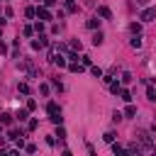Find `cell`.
I'll return each mask as SVG.
<instances>
[{
    "label": "cell",
    "mask_w": 156,
    "mask_h": 156,
    "mask_svg": "<svg viewBox=\"0 0 156 156\" xmlns=\"http://www.w3.org/2000/svg\"><path fill=\"white\" fill-rule=\"evenodd\" d=\"M134 139L139 141L141 151H154V141H151V136H149L146 132H136V134H134Z\"/></svg>",
    "instance_id": "cell-1"
},
{
    "label": "cell",
    "mask_w": 156,
    "mask_h": 156,
    "mask_svg": "<svg viewBox=\"0 0 156 156\" xmlns=\"http://www.w3.org/2000/svg\"><path fill=\"white\" fill-rule=\"evenodd\" d=\"M46 112H49V119H51L54 124H61V122H63V117H61V107H58L56 102H49V105H46Z\"/></svg>",
    "instance_id": "cell-2"
},
{
    "label": "cell",
    "mask_w": 156,
    "mask_h": 156,
    "mask_svg": "<svg viewBox=\"0 0 156 156\" xmlns=\"http://www.w3.org/2000/svg\"><path fill=\"white\" fill-rule=\"evenodd\" d=\"M46 44H49V39H46L44 34H39V37H37V39L32 41V49H34V51H39V49H44Z\"/></svg>",
    "instance_id": "cell-3"
},
{
    "label": "cell",
    "mask_w": 156,
    "mask_h": 156,
    "mask_svg": "<svg viewBox=\"0 0 156 156\" xmlns=\"http://www.w3.org/2000/svg\"><path fill=\"white\" fill-rule=\"evenodd\" d=\"M154 17H156V7H144V10H141V20H144V22H151Z\"/></svg>",
    "instance_id": "cell-4"
},
{
    "label": "cell",
    "mask_w": 156,
    "mask_h": 156,
    "mask_svg": "<svg viewBox=\"0 0 156 156\" xmlns=\"http://www.w3.org/2000/svg\"><path fill=\"white\" fill-rule=\"evenodd\" d=\"M37 15H39V20H54V17H51V12H49V7H46V5H41V7H39V10H37Z\"/></svg>",
    "instance_id": "cell-5"
},
{
    "label": "cell",
    "mask_w": 156,
    "mask_h": 156,
    "mask_svg": "<svg viewBox=\"0 0 156 156\" xmlns=\"http://www.w3.org/2000/svg\"><path fill=\"white\" fill-rule=\"evenodd\" d=\"M49 58H51V61H54L58 68H63V66H66V58H63V56H58V54H54V51L49 54Z\"/></svg>",
    "instance_id": "cell-6"
},
{
    "label": "cell",
    "mask_w": 156,
    "mask_h": 156,
    "mask_svg": "<svg viewBox=\"0 0 156 156\" xmlns=\"http://www.w3.org/2000/svg\"><path fill=\"white\" fill-rule=\"evenodd\" d=\"M98 15H100V17H105V20H112V12H110V7H105V5H102V7H98Z\"/></svg>",
    "instance_id": "cell-7"
},
{
    "label": "cell",
    "mask_w": 156,
    "mask_h": 156,
    "mask_svg": "<svg viewBox=\"0 0 156 156\" xmlns=\"http://www.w3.org/2000/svg\"><path fill=\"white\" fill-rule=\"evenodd\" d=\"M68 71H71V73H80V71H83V63H76V61H71V63H68Z\"/></svg>",
    "instance_id": "cell-8"
},
{
    "label": "cell",
    "mask_w": 156,
    "mask_h": 156,
    "mask_svg": "<svg viewBox=\"0 0 156 156\" xmlns=\"http://www.w3.org/2000/svg\"><path fill=\"white\" fill-rule=\"evenodd\" d=\"M129 44H132V49H141V37H139V34H134Z\"/></svg>",
    "instance_id": "cell-9"
},
{
    "label": "cell",
    "mask_w": 156,
    "mask_h": 156,
    "mask_svg": "<svg viewBox=\"0 0 156 156\" xmlns=\"http://www.w3.org/2000/svg\"><path fill=\"white\" fill-rule=\"evenodd\" d=\"M119 90H122V83H117V80H110V93H115V95H117Z\"/></svg>",
    "instance_id": "cell-10"
},
{
    "label": "cell",
    "mask_w": 156,
    "mask_h": 156,
    "mask_svg": "<svg viewBox=\"0 0 156 156\" xmlns=\"http://www.w3.org/2000/svg\"><path fill=\"white\" fill-rule=\"evenodd\" d=\"M119 98H122L124 102H132V93H129V90H124V88L119 90Z\"/></svg>",
    "instance_id": "cell-11"
},
{
    "label": "cell",
    "mask_w": 156,
    "mask_h": 156,
    "mask_svg": "<svg viewBox=\"0 0 156 156\" xmlns=\"http://www.w3.org/2000/svg\"><path fill=\"white\" fill-rule=\"evenodd\" d=\"M98 27H100V20H98V17L88 20V29H98Z\"/></svg>",
    "instance_id": "cell-12"
},
{
    "label": "cell",
    "mask_w": 156,
    "mask_h": 156,
    "mask_svg": "<svg viewBox=\"0 0 156 156\" xmlns=\"http://www.w3.org/2000/svg\"><path fill=\"white\" fill-rule=\"evenodd\" d=\"M136 115V107L134 105H127V110H124V117H134Z\"/></svg>",
    "instance_id": "cell-13"
},
{
    "label": "cell",
    "mask_w": 156,
    "mask_h": 156,
    "mask_svg": "<svg viewBox=\"0 0 156 156\" xmlns=\"http://www.w3.org/2000/svg\"><path fill=\"white\" fill-rule=\"evenodd\" d=\"M129 29H132L134 34H141V24H139V22H132V24H129Z\"/></svg>",
    "instance_id": "cell-14"
},
{
    "label": "cell",
    "mask_w": 156,
    "mask_h": 156,
    "mask_svg": "<svg viewBox=\"0 0 156 156\" xmlns=\"http://www.w3.org/2000/svg\"><path fill=\"white\" fill-rule=\"evenodd\" d=\"M27 115H29V110H20V112H17L15 117H17L20 122H24V119H27Z\"/></svg>",
    "instance_id": "cell-15"
},
{
    "label": "cell",
    "mask_w": 156,
    "mask_h": 156,
    "mask_svg": "<svg viewBox=\"0 0 156 156\" xmlns=\"http://www.w3.org/2000/svg\"><path fill=\"white\" fill-rule=\"evenodd\" d=\"M71 49H73V51H80V49H83V44H80L78 39H73V41H71Z\"/></svg>",
    "instance_id": "cell-16"
},
{
    "label": "cell",
    "mask_w": 156,
    "mask_h": 156,
    "mask_svg": "<svg viewBox=\"0 0 156 156\" xmlns=\"http://www.w3.org/2000/svg\"><path fill=\"white\" fill-rule=\"evenodd\" d=\"M17 90H20L22 95H27V93H29V85H27V83H20V85H17Z\"/></svg>",
    "instance_id": "cell-17"
},
{
    "label": "cell",
    "mask_w": 156,
    "mask_h": 156,
    "mask_svg": "<svg viewBox=\"0 0 156 156\" xmlns=\"http://www.w3.org/2000/svg\"><path fill=\"white\" fill-rule=\"evenodd\" d=\"M146 98H149V100H156V90H154V88H151V85H149V88H146Z\"/></svg>",
    "instance_id": "cell-18"
},
{
    "label": "cell",
    "mask_w": 156,
    "mask_h": 156,
    "mask_svg": "<svg viewBox=\"0 0 156 156\" xmlns=\"http://www.w3.org/2000/svg\"><path fill=\"white\" fill-rule=\"evenodd\" d=\"M0 119H2V124H12V115H7V112L0 115Z\"/></svg>",
    "instance_id": "cell-19"
},
{
    "label": "cell",
    "mask_w": 156,
    "mask_h": 156,
    "mask_svg": "<svg viewBox=\"0 0 156 156\" xmlns=\"http://www.w3.org/2000/svg\"><path fill=\"white\" fill-rule=\"evenodd\" d=\"M102 139H105L107 144H112V141H115V132H105V136H102Z\"/></svg>",
    "instance_id": "cell-20"
},
{
    "label": "cell",
    "mask_w": 156,
    "mask_h": 156,
    "mask_svg": "<svg viewBox=\"0 0 156 156\" xmlns=\"http://www.w3.org/2000/svg\"><path fill=\"white\" fill-rule=\"evenodd\" d=\"M112 151H115V154H127V149H122V146L115 144V141H112Z\"/></svg>",
    "instance_id": "cell-21"
},
{
    "label": "cell",
    "mask_w": 156,
    "mask_h": 156,
    "mask_svg": "<svg viewBox=\"0 0 156 156\" xmlns=\"http://www.w3.org/2000/svg\"><path fill=\"white\" fill-rule=\"evenodd\" d=\"M93 44H95V46H98V44H102V32H98V34L93 37Z\"/></svg>",
    "instance_id": "cell-22"
},
{
    "label": "cell",
    "mask_w": 156,
    "mask_h": 156,
    "mask_svg": "<svg viewBox=\"0 0 156 156\" xmlns=\"http://www.w3.org/2000/svg\"><path fill=\"white\" fill-rule=\"evenodd\" d=\"M90 71H93V76H95V78H102V68H98V66H93Z\"/></svg>",
    "instance_id": "cell-23"
},
{
    "label": "cell",
    "mask_w": 156,
    "mask_h": 156,
    "mask_svg": "<svg viewBox=\"0 0 156 156\" xmlns=\"http://www.w3.org/2000/svg\"><path fill=\"white\" fill-rule=\"evenodd\" d=\"M56 136H58V139H66V129H63L61 124H58V129H56Z\"/></svg>",
    "instance_id": "cell-24"
},
{
    "label": "cell",
    "mask_w": 156,
    "mask_h": 156,
    "mask_svg": "<svg viewBox=\"0 0 156 156\" xmlns=\"http://www.w3.org/2000/svg\"><path fill=\"white\" fill-rule=\"evenodd\" d=\"M129 80H132V73L124 71V73H122V83H129Z\"/></svg>",
    "instance_id": "cell-25"
},
{
    "label": "cell",
    "mask_w": 156,
    "mask_h": 156,
    "mask_svg": "<svg viewBox=\"0 0 156 156\" xmlns=\"http://www.w3.org/2000/svg\"><path fill=\"white\" fill-rule=\"evenodd\" d=\"M24 15H27V17H34V15H37V10H34V7H27V10H24Z\"/></svg>",
    "instance_id": "cell-26"
},
{
    "label": "cell",
    "mask_w": 156,
    "mask_h": 156,
    "mask_svg": "<svg viewBox=\"0 0 156 156\" xmlns=\"http://www.w3.org/2000/svg\"><path fill=\"white\" fill-rule=\"evenodd\" d=\"M27 110H29V112L37 110V102H34V100H27Z\"/></svg>",
    "instance_id": "cell-27"
},
{
    "label": "cell",
    "mask_w": 156,
    "mask_h": 156,
    "mask_svg": "<svg viewBox=\"0 0 156 156\" xmlns=\"http://www.w3.org/2000/svg\"><path fill=\"white\" fill-rule=\"evenodd\" d=\"M24 151H29V154H34V151H37V146H34V144H24Z\"/></svg>",
    "instance_id": "cell-28"
},
{
    "label": "cell",
    "mask_w": 156,
    "mask_h": 156,
    "mask_svg": "<svg viewBox=\"0 0 156 156\" xmlns=\"http://www.w3.org/2000/svg\"><path fill=\"white\" fill-rule=\"evenodd\" d=\"M34 29H37V32L41 34V32H44V22H37V24H34Z\"/></svg>",
    "instance_id": "cell-29"
},
{
    "label": "cell",
    "mask_w": 156,
    "mask_h": 156,
    "mask_svg": "<svg viewBox=\"0 0 156 156\" xmlns=\"http://www.w3.org/2000/svg\"><path fill=\"white\" fill-rule=\"evenodd\" d=\"M34 34V27H24V37H32Z\"/></svg>",
    "instance_id": "cell-30"
},
{
    "label": "cell",
    "mask_w": 156,
    "mask_h": 156,
    "mask_svg": "<svg viewBox=\"0 0 156 156\" xmlns=\"http://www.w3.org/2000/svg\"><path fill=\"white\" fill-rule=\"evenodd\" d=\"M0 54H7V44L5 41H0Z\"/></svg>",
    "instance_id": "cell-31"
},
{
    "label": "cell",
    "mask_w": 156,
    "mask_h": 156,
    "mask_svg": "<svg viewBox=\"0 0 156 156\" xmlns=\"http://www.w3.org/2000/svg\"><path fill=\"white\" fill-rule=\"evenodd\" d=\"M44 2H46V7H49V5H56L58 0H44Z\"/></svg>",
    "instance_id": "cell-32"
},
{
    "label": "cell",
    "mask_w": 156,
    "mask_h": 156,
    "mask_svg": "<svg viewBox=\"0 0 156 156\" xmlns=\"http://www.w3.org/2000/svg\"><path fill=\"white\" fill-rule=\"evenodd\" d=\"M0 27H5V20H2V17H0Z\"/></svg>",
    "instance_id": "cell-33"
},
{
    "label": "cell",
    "mask_w": 156,
    "mask_h": 156,
    "mask_svg": "<svg viewBox=\"0 0 156 156\" xmlns=\"http://www.w3.org/2000/svg\"><path fill=\"white\" fill-rule=\"evenodd\" d=\"M154 132H156V119H154Z\"/></svg>",
    "instance_id": "cell-34"
},
{
    "label": "cell",
    "mask_w": 156,
    "mask_h": 156,
    "mask_svg": "<svg viewBox=\"0 0 156 156\" xmlns=\"http://www.w3.org/2000/svg\"><path fill=\"white\" fill-rule=\"evenodd\" d=\"M0 32H2V27H0Z\"/></svg>",
    "instance_id": "cell-35"
}]
</instances>
